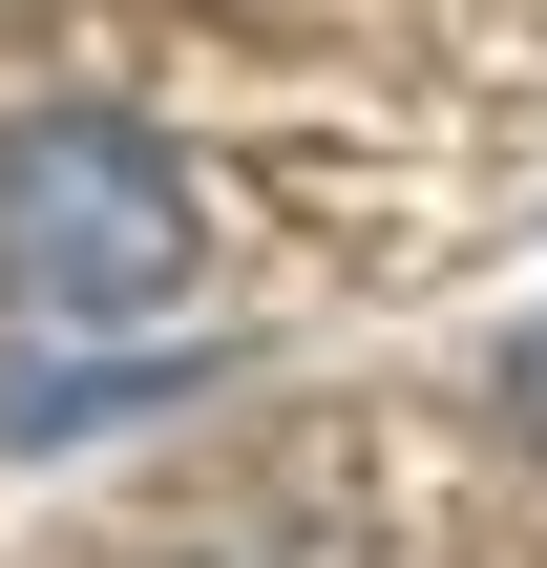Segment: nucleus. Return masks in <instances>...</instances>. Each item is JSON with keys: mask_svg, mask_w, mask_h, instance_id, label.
<instances>
[{"mask_svg": "<svg viewBox=\"0 0 547 568\" xmlns=\"http://www.w3.org/2000/svg\"><path fill=\"white\" fill-rule=\"evenodd\" d=\"M190 274H211V190H190L169 126H126V105L0 126V295H21V316L105 337V316H169Z\"/></svg>", "mask_w": 547, "mask_h": 568, "instance_id": "obj_1", "label": "nucleus"}, {"mask_svg": "<svg viewBox=\"0 0 547 568\" xmlns=\"http://www.w3.org/2000/svg\"><path fill=\"white\" fill-rule=\"evenodd\" d=\"M506 422H527V443H547V316H527V337H506Z\"/></svg>", "mask_w": 547, "mask_h": 568, "instance_id": "obj_2", "label": "nucleus"}]
</instances>
